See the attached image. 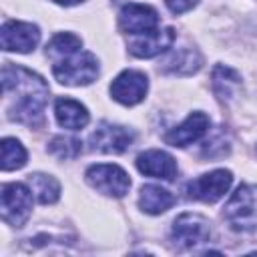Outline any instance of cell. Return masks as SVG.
I'll return each mask as SVG.
<instances>
[{
    "instance_id": "9c48e42d",
    "label": "cell",
    "mask_w": 257,
    "mask_h": 257,
    "mask_svg": "<svg viewBox=\"0 0 257 257\" xmlns=\"http://www.w3.org/2000/svg\"><path fill=\"white\" fill-rule=\"evenodd\" d=\"M147 90H149V78L141 70H122L110 82V96L124 106L139 104L145 98Z\"/></svg>"
},
{
    "instance_id": "4fadbf2b",
    "label": "cell",
    "mask_w": 257,
    "mask_h": 257,
    "mask_svg": "<svg viewBox=\"0 0 257 257\" xmlns=\"http://www.w3.org/2000/svg\"><path fill=\"white\" fill-rule=\"evenodd\" d=\"M137 169L147 175V177H153V179H163V181H173L177 177V161L165 153V151H159V149H151V151H145L137 157Z\"/></svg>"
},
{
    "instance_id": "5bb4252c",
    "label": "cell",
    "mask_w": 257,
    "mask_h": 257,
    "mask_svg": "<svg viewBox=\"0 0 257 257\" xmlns=\"http://www.w3.org/2000/svg\"><path fill=\"white\" fill-rule=\"evenodd\" d=\"M175 36L177 34H175V30L171 26L157 28V30H153L149 34L137 36L128 44V48H131V54L137 56V58H153V56L169 50L173 46V42H175Z\"/></svg>"
},
{
    "instance_id": "cb8c5ba5",
    "label": "cell",
    "mask_w": 257,
    "mask_h": 257,
    "mask_svg": "<svg viewBox=\"0 0 257 257\" xmlns=\"http://www.w3.org/2000/svg\"><path fill=\"white\" fill-rule=\"evenodd\" d=\"M56 4H62V6H74V4H78V2H82V0H54Z\"/></svg>"
},
{
    "instance_id": "ac0fdd59",
    "label": "cell",
    "mask_w": 257,
    "mask_h": 257,
    "mask_svg": "<svg viewBox=\"0 0 257 257\" xmlns=\"http://www.w3.org/2000/svg\"><path fill=\"white\" fill-rule=\"evenodd\" d=\"M82 48V40L72 34V32H60L56 36H52V40L46 44V56L52 62H58L66 56H72L76 52H80Z\"/></svg>"
},
{
    "instance_id": "3957f363",
    "label": "cell",
    "mask_w": 257,
    "mask_h": 257,
    "mask_svg": "<svg viewBox=\"0 0 257 257\" xmlns=\"http://www.w3.org/2000/svg\"><path fill=\"white\" fill-rule=\"evenodd\" d=\"M52 74L60 84L84 86L98 76V60L92 52H76L72 56L54 62Z\"/></svg>"
},
{
    "instance_id": "d6986e66",
    "label": "cell",
    "mask_w": 257,
    "mask_h": 257,
    "mask_svg": "<svg viewBox=\"0 0 257 257\" xmlns=\"http://www.w3.org/2000/svg\"><path fill=\"white\" fill-rule=\"evenodd\" d=\"M211 82H213V90H215V94L219 96V98H233L235 96V92H237V88L241 86V78H239V74L233 70V68H229V66H223V64H219V66H215L213 68V74H211Z\"/></svg>"
},
{
    "instance_id": "8992f818",
    "label": "cell",
    "mask_w": 257,
    "mask_h": 257,
    "mask_svg": "<svg viewBox=\"0 0 257 257\" xmlns=\"http://www.w3.org/2000/svg\"><path fill=\"white\" fill-rule=\"evenodd\" d=\"M233 183V173L227 169H215L211 173H205L197 179H193L187 185L189 199L203 201V203H217L225 193L229 191Z\"/></svg>"
},
{
    "instance_id": "9a60e30c",
    "label": "cell",
    "mask_w": 257,
    "mask_h": 257,
    "mask_svg": "<svg viewBox=\"0 0 257 257\" xmlns=\"http://www.w3.org/2000/svg\"><path fill=\"white\" fill-rule=\"evenodd\" d=\"M54 116H56V122L68 131L84 128L90 120L86 106L74 98H68V96H62L54 102Z\"/></svg>"
},
{
    "instance_id": "8fae6325",
    "label": "cell",
    "mask_w": 257,
    "mask_h": 257,
    "mask_svg": "<svg viewBox=\"0 0 257 257\" xmlns=\"http://www.w3.org/2000/svg\"><path fill=\"white\" fill-rule=\"evenodd\" d=\"M133 141L135 133L131 128L112 122H100L88 139L92 151L100 153H124L133 145Z\"/></svg>"
},
{
    "instance_id": "6da1fadb",
    "label": "cell",
    "mask_w": 257,
    "mask_h": 257,
    "mask_svg": "<svg viewBox=\"0 0 257 257\" xmlns=\"http://www.w3.org/2000/svg\"><path fill=\"white\" fill-rule=\"evenodd\" d=\"M2 88L4 96H16V104L8 110L10 118L26 124H36L42 118L50 92L42 76L24 66H14L6 62L2 68Z\"/></svg>"
},
{
    "instance_id": "ba28073f",
    "label": "cell",
    "mask_w": 257,
    "mask_h": 257,
    "mask_svg": "<svg viewBox=\"0 0 257 257\" xmlns=\"http://www.w3.org/2000/svg\"><path fill=\"white\" fill-rule=\"evenodd\" d=\"M0 42L6 52H30L40 42V30L32 22L8 20L2 24Z\"/></svg>"
},
{
    "instance_id": "277c9868",
    "label": "cell",
    "mask_w": 257,
    "mask_h": 257,
    "mask_svg": "<svg viewBox=\"0 0 257 257\" xmlns=\"http://www.w3.org/2000/svg\"><path fill=\"white\" fill-rule=\"evenodd\" d=\"M0 191L2 219L12 227H22L32 213V189L24 183H4Z\"/></svg>"
},
{
    "instance_id": "2e32d148",
    "label": "cell",
    "mask_w": 257,
    "mask_h": 257,
    "mask_svg": "<svg viewBox=\"0 0 257 257\" xmlns=\"http://www.w3.org/2000/svg\"><path fill=\"white\" fill-rule=\"evenodd\" d=\"M175 203V195L161 185H145L139 195V207L149 215H161Z\"/></svg>"
},
{
    "instance_id": "e0dca14e",
    "label": "cell",
    "mask_w": 257,
    "mask_h": 257,
    "mask_svg": "<svg viewBox=\"0 0 257 257\" xmlns=\"http://www.w3.org/2000/svg\"><path fill=\"white\" fill-rule=\"evenodd\" d=\"M28 187L36 195V201L42 205H52L60 197V185L54 177L44 173H30L28 175Z\"/></svg>"
},
{
    "instance_id": "7402d4cb",
    "label": "cell",
    "mask_w": 257,
    "mask_h": 257,
    "mask_svg": "<svg viewBox=\"0 0 257 257\" xmlns=\"http://www.w3.org/2000/svg\"><path fill=\"white\" fill-rule=\"evenodd\" d=\"M48 151L58 159H74L82 151V143L70 137H54L48 143Z\"/></svg>"
},
{
    "instance_id": "7c38bea8",
    "label": "cell",
    "mask_w": 257,
    "mask_h": 257,
    "mask_svg": "<svg viewBox=\"0 0 257 257\" xmlns=\"http://www.w3.org/2000/svg\"><path fill=\"white\" fill-rule=\"evenodd\" d=\"M209 124H211L209 116L201 110H195L179 126L171 128L165 135V143L171 145V147H187V145L199 141L201 137H205L207 131H209Z\"/></svg>"
},
{
    "instance_id": "ffe728a7",
    "label": "cell",
    "mask_w": 257,
    "mask_h": 257,
    "mask_svg": "<svg viewBox=\"0 0 257 257\" xmlns=\"http://www.w3.org/2000/svg\"><path fill=\"white\" fill-rule=\"evenodd\" d=\"M201 66V56L195 48H181L177 50L163 66L165 72H173V74H191L195 70H199Z\"/></svg>"
},
{
    "instance_id": "5b68a950",
    "label": "cell",
    "mask_w": 257,
    "mask_h": 257,
    "mask_svg": "<svg viewBox=\"0 0 257 257\" xmlns=\"http://www.w3.org/2000/svg\"><path fill=\"white\" fill-rule=\"evenodd\" d=\"M86 181L92 189L108 197H124L131 189V179L118 165H92L86 169Z\"/></svg>"
},
{
    "instance_id": "52a82bcc",
    "label": "cell",
    "mask_w": 257,
    "mask_h": 257,
    "mask_svg": "<svg viewBox=\"0 0 257 257\" xmlns=\"http://www.w3.org/2000/svg\"><path fill=\"white\" fill-rule=\"evenodd\" d=\"M171 235L179 247L193 249L211 239V223L199 213H183L175 219Z\"/></svg>"
},
{
    "instance_id": "603a6c76",
    "label": "cell",
    "mask_w": 257,
    "mask_h": 257,
    "mask_svg": "<svg viewBox=\"0 0 257 257\" xmlns=\"http://www.w3.org/2000/svg\"><path fill=\"white\" fill-rule=\"evenodd\" d=\"M165 4L173 14H185L197 6V0H165Z\"/></svg>"
},
{
    "instance_id": "44dd1931",
    "label": "cell",
    "mask_w": 257,
    "mask_h": 257,
    "mask_svg": "<svg viewBox=\"0 0 257 257\" xmlns=\"http://www.w3.org/2000/svg\"><path fill=\"white\" fill-rule=\"evenodd\" d=\"M2 171H16L26 165V149L16 139H2Z\"/></svg>"
},
{
    "instance_id": "7a4b0ae2",
    "label": "cell",
    "mask_w": 257,
    "mask_h": 257,
    "mask_svg": "<svg viewBox=\"0 0 257 257\" xmlns=\"http://www.w3.org/2000/svg\"><path fill=\"white\" fill-rule=\"evenodd\" d=\"M223 217L233 231L257 229V185H241L225 203Z\"/></svg>"
},
{
    "instance_id": "30bf717a",
    "label": "cell",
    "mask_w": 257,
    "mask_h": 257,
    "mask_svg": "<svg viewBox=\"0 0 257 257\" xmlns=\"http://www.w3.org/2000/svg\"><path fill=\"white\" fill-rule=\"evenodd\" d=\"M118 26L122 32L133 34V36L149 34L159 28V14L149 4L131 2V4L122 6V10L118 14Z\"/></svg>"
}]
</instances>
